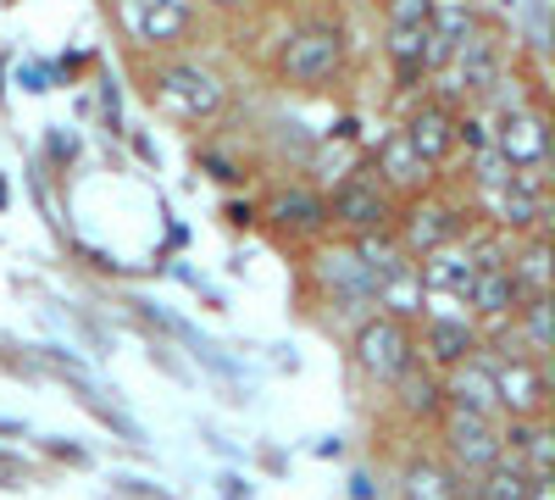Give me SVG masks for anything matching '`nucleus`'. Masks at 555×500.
I'll use <instances>...</instances> for the list:
<instances>
[{"label": "nucleus", "mask_w": 555, "mask_h": 500, "mask_svg": "<svg viewBox=\"0 0 555 500\" xmlns=\"http://www.w3.org/2000/svg\"><path fill=\"white\" fill-rule=\"evenodd\" d=\"M350 361H356V373L366 384H378L389 389L411 361H416V329L411 323H395V317L373 311V317H361L356 334H350Z\"/></svg>", "instance_id": "obj_1"}, {"label": "nucleus", "mask_w": 555, "mask_h": 500, "mask_svg": "<svg viewBox=\"0 0 555 500\" xmlns=\"http://www.w3.org/2000/svg\"><path fill=\"white\" fill-rule=\"evenodd\" d=\"M500 457H505L500 418H467V412H444V418H439V462H444L461 484H467V489H473Z\"/></svg>", "instance_id": "obj_2"}, {"label": "nucleus", "mask_w": 555, "mask_h": 500, "mask_svg": "<svg viewBox=\"0 0 555 500\" xmlns=\"http://www.w3.org/2000/svg\"><path fill=\"white\" fill-rule=\"evenodd\" d=\"M151 95L172 112V117H183V123H206V117H217L222 112V84H217V73L211 67H201V62H162L156 73H151Z\"/></svg>", "instance_id": "obj_3"}, {"label": "nucleus", "mask_w": 555, "mask_h": 500, "mask_svg": "<svg viewBox=\"0 0 555 500\" xmlns=\"http://www.w3.org/2000/svg\"><path fill=\"white\" fill-rule=\"evenodd\" d=\"M489 368H494V400H500V418H550V373L544 361H528L517 350H483Z\"/></svg>", "instance_id": "obj_4"}, {"label": "nucleus", "mask_w": 555, "mask_h": 500, "mask_svg": "<svg viewBox=\"0 0 555 500\" xmlns=\"http://www.w3.org/2000/svg\"><path fill=\"white\" fill-rule=\"evenodd\" d=\"M489 151L512 167V172L544 178V167H550V133H544L539 106H528V101L500 106V123L489 128Z\"/></svg>", "instance_id": "obj_5"}, {"label": "nucleus", "mask_w": 555, "mask_h": 500, "mask_svg": "<svg viewBox=\"0 0 555 500\" xmlns=\"http://www.w3.org/2000/svg\"><path fill=\"white\" fill-rule=\"evenodd\" d=\"M328 222L345 229L350 240H366V234H389L395 229V195L378 184V178H339L334 184V201H328Z\"/></svg>", "instance_id": "obj_6"}, {"label": "nucleus", "mask_w": 555, "mask_h": 500, "mask_svg": "<svg viewBox=\"0 0 555 500\" xmlns=\"http://www.w3.org/2000/svg\"><path fill=\"white\" fill-rule=\"evenodd\" d=\"M416 323H423V334H416V361H423V368H434V373H450V368H461L467 356L483 350V329L473 323L467 311H439V306H428Z\"/></svg>", "instance_id": "obj_7"}, {"label": "nucleus", "mask_w": 555, "mask_h": 500, "mask_svg": "<svg viewBox=\"0 0 555 500\" xmlns=\"http://www.w3.org/2000/svg\"><path fill=\"white\" fill-rule=\"evenodd\" d=\"M473 229H467V211L461 206H450V201H439V195H416L411 201V211L400 217V251L411 256V261H423V256H434V251H444V245H461Z\"/></svg>", "instance_id": "obj_8"}, {"label": "nucleus", "mask_w": 555, "mask_h": 500, "mask_svg": "<svg viewBox=\"0 0 555 500\" xmlns=\"http://www.w3.org/2000/svg\"><path fill=\"white\" fill-rule=\"evenodd\" d=\"M317 279H322V295H328L334 311H345V317H373L378 311L373 306L378 284H373V272L361 267V256L350 245H328V251H322L317 256Z\"/></svg>", "instance_id": "obj_9"}, {"label": "nucleus", "mask_w": 555, "mask_h": 500, "mask_svg": "<svg viewBox=\"0 0 555 500\" xmlns=\"http://www.w3.org/2000/svg\"><path fill=\"white\" fill-rule=\"evenodd\" d=\"M339 62H345V39H339V28L311 23V28H300V34L284 44V78H289V84H306V89L322 84V78H334Z\"/></svg>", "instance_id": "obj_10"}, {"label": "nucleus", "mask_w": 555, "mask_h": 500, "mask_svg": "<svg viewBox=\"0 0 555 500\" xmlns=\"http://www.w3.org/2000/svg\"><path fill=\"white\" fill-rule=\"evenodd\" d=\"M505 84V62H500V44L489 39V34H473L461 51L450 56V89L461 101H489L494 89Z\"/></svg>", "instance_id": "obj_11"}, {"label": "nucleus", "mask_w": 555, "mask_h": 500, "mask_svg": "<svg viewBox=\"0 0 555 500\" xmlns=\"http://www.w3.org/2000/svg\"><path fill=\"white\" fill-rule=\"evenodd\" d=\"M439 395H444V412H467V418H500V400H494V368L489 356H467L461 368L439 373Z\"/></svg>", "instance_id": "obj_12"}, {"label": "nucleus", "mask_w": 555, "mask_h": 500, "mask_svg": "<svg viewBox=\"0 0 555 500\" xmlns=\"http://www.w3.org/2000/svg\"><path fill=\"white\" fill-rule=\"evenodd\" d=\"M416 279H423L428 300H461V306H467V290L478 279V261H473L467 240H461V245H444V251L416 261Z\"/></svg>", "instance_id": "obj_13"}, {"label": "nucleus", "mask_w": 555, "mask_h": 500, "mask_svg": "<svg viewBox=\"0 0 555 500\" xmlns=\"http://www.w3.org/2000/svg\"><path fill=\"white\" fill-rule=\"evenodd\" d=\"M373 167H378V184H384L389 195H411V201H416V195H428V184H434V167L405 145V133H400V128L378 145Z\"/></svg>", "instance_id": "obj_14"}, {"label": "nucleus", "mask_w": 555, "mask_h": 500, "mask_svg": "<svg viewBox=\"0 0 555 500\" xmlns=\"http://www.w3.org/2000/svg\"><path fill=\"white\" fill-rule=\"evenodd\" d=\"M400 133H405V145L423 156L428 167H444L450 151H455V117H450L444 101H423V106L400 123Z\"/></svg>", "instance_id": "obj_15"}, {"label": "nucleus", "mask_w": 555, "mask_h": 500, "mask_svg": "<svg viewBox=\"0 0 555 500\" xmlns=\"http://www.w3.org/2000/svg\"><path fill=\"white\" fill-rule=\"evenodd\" d=\"M395 495L400 500H467V484H461L439 457H423V450H411L395 473Z\"/></svg>", "instance_id": "obj_16"}, {"label": "nucleus", "mask_w": 555, "mask_h": 500, "mask_svg": "<svg viewBox=\"0 0 555 500\" xmlns=\"http://www.w3.org/2000/svg\"><path fill=\"white\" fill-rule=\"evenodd\" d=\"M122 23L139 44H172L190 34V7L183 0H122Z\"/></svg>", "instance_id": "obj_17"}, {"label": "nucleus", "mask_w": 555, "mask_h": 500, "mask_svg": "<svg viewBox=\"0 0 555 500\" xmlns=\"http://www.w3.org/2000/svg\"><path fill=\"white\" fill-rule=\"evenodd\" d=\"M389 395H395V406L411 418V423H434V418H444V395H439V373L434 368H423V361H411V368L389 384Z\"/></svg>", "instance_id": "obj_18"}, {"label": "nucleus", "mask_w": 555, "mask_h": 500, "mask_svg": "<svg viewBox=\"0 0 555 500\" xmlns=\"http://www.w3.org/2000/svg\"><path fill=\"white\" fill-rule=\"evenodd\" d=\"M373 306L384 317H395V323H416V317L428 311V295H423V279H416V261H400L395 272H384L378 279V295Z\"/></svg>", "instance_id": "obj_19"}, {"label": "nucleus", "mask_w": 555, "mask_h": 500, "mask_svg": "<svg viewBox=\"0 0 555 500\" xmlns=\"http://www.w3.org/2000/svg\"><path fill=\"white\" fill-rule=\"evenodd\" d=\"M478 34V17H473V7L467 0H434L428 7V39H434V67L439 62H450L461 44H467Z\"/></svg>", "instance_id": "obj_20"}, {"label": "nucleus", "mask_w": 555, "mask_h": 500, "mask_svg": "<svg viewBox=\"0 0 555 500\" xmlns=\"http://www.w3.org/2000/svg\"><path fill=\"white\" fill-rule=\"evenodd\" d=\"M272 222H278L284 234H322V229H328V195H317V190H306V184L278 190Z\"/></svg>", "instance_id": "obj_21"}, {"label": "nucleus", "mask_w": 555, "mask_h": 500, "mask_svg": "<svg viewBox=\"0 0 555 500\" xmlns=\"http://www.w3.org/2000/svg\"><path fill=\"white\" fill-rule=\"evenodd\" d=\"M389 62L400 73V84H416L434 67V39H428V17L423 23H389Z\"/></svg>", "instance_id": "obj_22"}, {"label": "nucleus", "mask_w": 555, "mask_h": 500, "mask_svg": "<svg viewBox=\"0 0 555 500\" xmlns=\"http://www.w3.org/2000/svg\"><path fill=\"white\" fill-rule=\"evenodd\" d=\"M512 279L522 295H550V240L544 234H522V245H512Z\"/></svg>", "instance_id": "obj_23"}, {"label": "nucleus", "mask_w": 555, "mask_h": 500, "mask_svg": "<svg viewBox=\"0 0 555 500\" xmlns=\"http://www.w3.org/2000/svg\"><path fill=\"white\" fill-rule=\"evenodd\" d=\"M528 467L517 462V457H500L473 489H467V500H528Z\"/></svg>", "instance_id": "obj_24"}, {"label": "nucleus", "mask_w": 555, "mask_h": 500, "mask_svg": "<svg viewBox=\"0 0 555 500\" xmlns=\"http://www.w3.org/2000/svg\"><path fill=\"white\" fill-rule=\"evenodd\" d=\"M434 0H389V23H423Z\"/></svg>", "instance_id": "obj_25"}, {"label": "nucleus", "mask_w": 555, "mask_h": 500, "mask_svg": "<svg viewBox=\"0 0 555 500\" xmlns=\"http://www.w3.org/2000/svg\"><path fill=\"white\" fill-rule=\"evenodd\" d=\"M217 484H222V495H228V500H250V484H240L234 473H222Z\"/></svg>", "instance_id": "obj_26"}, {"label": "nucleus", "mask_w": 555, "mask_h": 500, "mask_svg": "<svg viewBox=\"0 0 555 500\" xmlns=\"http://www.w3.org/2000/svg\"><path fill=\"white\" fill-rule=\"evenodd\" d=\"M206 7H222L228 12V7H245V0H206Z\"/></svg>", "instance_id": "obj_27"}]
</instances>
